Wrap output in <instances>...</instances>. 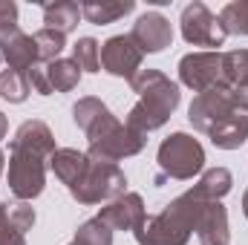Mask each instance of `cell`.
Masks as SVG:
<instances>
[{
	"label": "cell",
	"instance_id": "1",
	"mask_svg": "<svg viewBox=\"0 0 248 245\" xmlns=\"http://www.w3.org/2000/svg\"><path fill=\"white\" fill-rule=\"evenodd\" d=\"M130 84H133V92L139 95V101L130 107L124 124L139 130V133H144V136L159 130V127H165L168 119L176 113L179 101H182L179 84L170 81L159 69H141Z\"/></svg>",
	"mask_w": 248,
	"mask_h": 245
},
{
	"label": "cell",
	"instance_id": "2",
	"mask_svg": "<svg viewBox=\"0 0 248 245\" xmlns=\"http://www.w3.org/2000/svg\"><path fill=\"white\" fill-rule=\"evenodd\" d=\"M208 199H202L193 187L185 190L182 196H176L173 202H168L159 214L147 216L133 234L139 245H187L190 234L196 231L202 205Z\"/></svg>",
	"mask_w": 248,
	"mask_h": 245
},
{
	"label": "cell",
	"instance_id": "3",
	"mask_svg": "<svg viewBox=\"0 0 248 245\" xmlns=\"http://www.w3.org/2000/svg\"><path fill=\"white\" fill-rule=\"evenodd\" d=\"M87 138H90V147H87V156L95 159V162H107V165H116L122 159L130 156H139L147 144V136L122 124L110 110L87 130Z\"/></svg>",
	"mask_w": 248,
	"mask_h": 245
},
{
	"label": "cell",
	"instance_id": "4",
	"mask_svg": "<svg viewBox=\"0 0 248 245\" xmlns=\"http://www.w3.org/2000/svg\"><path fill=\"white\" fill-rule=\"evenodd\" d=\"M156 165H159L156 184H162L165 179L185 182V179H193L196 173H202V168H205V150H202V144L193 136H187V133H170L159 144Z\"/></svg>",
	"mask_w": 248,
	"mask_h": 245
},
{
	"label": "cell",
	"instance_id": "5",
	"mask_svg": "<svg viewBox=\"0 0 248 245\" xmlns=\"http://www.w3.org/2000/svg\"><path fill=\"white\" fill-rule=\"evenodd\" d=\"M124 187H127V176H124V170L119 165H107V162L90 159L84 173L78 176V182L72 187H66V190L81 205H98V202L119 199L122 193H127Z\"/></svg>",
	"mask_w": 248,
	"mask_h": 245
},
{
	"label": "cell",
	"instance_id": "6",
	"mask_svg": "<svg viewBox=\"0 0 248 245\" xmlns=\"http://www.w3.org/2000/svg\"><path fill=\"white\" fill-rule=\"evenodd\" d=\"M9 190L15 199L29 202L44 193L46 187V159H41L32 150L23 147H9Z\"/></svg>",
	"mask_w": 248,
	"mask_h": 245
},
{
	"label": "cell",
	"instance_id": "7",
	"mask_svg": "<svg viewBox=\"0 0 248 245\" xmlns=\"http://www.w3.org/2000/svg\"><path fill=\"white\" fill-rule=\"evenodd\" d=\"M240 98H243V92H234V90H228L225 84H217V87H211L208 92H199V95L190 101V107H187V122L193 124V130H199V133L208 136L211 130H217L219 124L237 110Z\"/></svg>",
	"mask_w": 248,
	"mask_h": 245
},
{
	"label": "cell",
	"instance_id": "8",
	"mask_svg": "<svg viewBox=\"0 0 248 245\" xmlns=\"http://www.w3.org/2000/svg\"><path fill=\"white\" fill-rule=\"evenodd\" d=\"M179 23H182V38H185L187 44H193V46H211V52H217V46H222L225 38H228V32L219 23V15H214L199 0L187 3L185 9H182Z\"/></svg>",
	"mask_w": 248,
	"mask_h": 245
},
{
	"label": "cell",
	"instance_id": "9",
	"mask_svg": "<svg viewBox=\"0 0 248 245\" xmlns=\"http://www.w3.org/2000/svg\"><path fill=\"white\" fill-rule=\"evenodd\" d=\"M179 81L187 90L208 92L211 87L222 84V52H190L179 61Z\"/></svg>",
	"mask_w": 248,
	"mask_h": 245
},
{
	"label": "cell",
	"instance_id": "10",
	"mask_svg": "<svg viewBox=\"0 0 248 245\" xmlns=\"http://www.w3.org/2000/svg\"><path fill=\"white\" fill-rule=\"evenodd\" d=\"M141 58L144 52L136 46V41L130 35H113L101 44V66L104 72L124 78V81H133L141 69Z\"/></svg>",
	"mask_w": 248,
	"mask_h": 245
},
{
	"label": "cell",
	"instance_id": "11",
	"mask_svg": "<svg viewBox=\"0 0 248 245\" xmlns=\"http://www.w3.org/2000/svg\"><path fill=\"white\" fill-rule=\"evenodd\" d=\"M130 38L136 41V46H139L141 52L156 55V52H165V49L173 44V26H170V20H168L165 15H159V12H144V15L133 23Z\"/></svg>",
	"mask_w": 248,
	"mask_h": 245
},
{
	"label": "cell",
	"instance_id": "12",
	"mask_svg": "<svg viewBox=\"0 0 248 245\" xmlns=\"http://www.w3.org/2000/svg\"><path fill=\"white\" fill-rule=\"evenodd\" d=\"M110 231H136L144 219H147V211H144V199L139 193H122L119 199L107 202L98 216Z\"/></svg>",
	"mask_w": 248,
	"mask_h": 245
},
{
	"label": "cell",
	"instance_id": "13",
	"mask_svg": "<svg viewBox=\"0 0 248 245\" xmlns=\"http://www.w3.org/2000/svg\"><path fill=\"white\" fill-rule=\"evenodd\" d=\"M0 63H6V69H17V72H29L38 61V46L35 38L17 29L0 32Z\"/></svg>",
	"mask_w": 248,
	"mask_h": 245
},
{
	"label": "cell",
	"instance_id": "14",
	"mask_svg": "<svg viewBox=\"0 0 248 245\" xmlns=\"http://www.w3.org/2000/svg\"><path fill=\"white\" fill-rule=\"evenodd\" d=\"M196 237L202 245H228L231 243V228H228V211L222 202H205L199 222H196Z\"/></svg>",
	"mask_w": 248,
	"mask_h": 245
},
{
	"label": "cell",
	"instance_id": "15",
	"mask_svg": "<svg viewBox=\"0 0 248 245\" xmlns=\"http://www.w3.org/2000/svg\"><path fill=\"white\" fill-rule=\"evenodd\" d=\"M12 147H23V150H32V153H38L41 159H52V153L58 150L55 147V136H52V130L46 127V122H41V119H29V122H23L17 127V133H15V138H12Z\"/></svg>",
	"mask_w": 248,
	"mask_h": 245
},
{
	"label": "cell",
	"instance_id": "16",
	"mask_svg": "<svg viewBox=\"0 0 248 245\" xmlns=\"http://www.w3.org/2000/svg\"><path fill=\"white\" fill-rule=\"evenodd\" d=\"M87 162H90V156H87L84 150H75V147H61V150H55V153H52L49 168H52V173H55V176L66 184V187H72V184L78 182V176L84 173Z\"/></svg>",
	"mask_w": 248,
	"mask_h": 245
},
{
	"label": "cell",
	"instance_id": "17",
	"mask_svg": "<svg viewBox=\"0 0 248 245\" xmlns=\"http://www.w3.org/2000/svg\"><path fill=\"white\" fill-rule=\"evenodd\" d=\"M136 9L133 0H84L81 3V15L95 23V26H107V23H116L119 17L130 15Z\"/></svg>",
	"mask_w": 248,
	"mask_h": 245
},
{
	"label": "cell",
	"instance_id": "18",
	"mask_svg": "<svg viewBox=\"0 0 248 245\" xmlns=\"http://www.w3.org/2000/svg\"><path fill=\"white\" fill-rule=\"evenodd\" d=\"M44 9V23L46 29H55V32H72L81 20V6L72 3V0H55V3H41Z\"/></svg>",
	"mask_w": 248,
	"mask_h": 245
},
{
	"label": "cell",
	"instance_id": "19",
	"mask_svg": "<svg viewBox=\"0 0 248 245\" xmlns=\"http://www.w3.org/2000/svg\"><path fill=\"white\" fill-rule=\"evenodd\" d=\"M222 84L234 92H248V49L222 52Z\"/></svg>",
	"mask_w": 248,
	"mask_h": 245
},
{
	"label": "cell",
	"instance_id": "20",
	"mask_svg": "<svg viewBox=\"0 0 248 245\" xmlns=\"http://www.w3.org/2000/svg\"><path fill=\"white\" fill-rule=\"evenodd\" d=\"M231 187H234V176H231L228 168H211V170H205L199 176V182L193 184V190L208 202H219L225 193H231Z\"/></svg>",
	"mask_w": 248,
	"mask_h": 245
},
{
	"label": "cell",
	"instance_id": "21",
	"mask_svg": "<svg viewBox=\"0 0 248 245\" xmlns=\"http://www.w3.org/2000/svg\"><path fill=\"white\" fill-rule=\"evenodd\" d=\"M44 69H46L52 92H69L81 81V69H78V63L72 61V58H58V61H52V63H44Z\"/></svg>",
	"mask_w": 248,
	"mask_h": 245
},
{
	"label": "cell",
	"instance_id": "22",
	"mask_svg": "<svg viewBox=\"0 0 248 245\" xmlns=\"http://www.w3.org/2000/svg\"><path fill=\"white\" fill-rule=\"evenodd\" d=\"M32 87H29V78L26 72H17V69H3L0 72V98L9 101V104H23L29 98Z\"/></svg>",
	"mask_w": 248,
	"mask_h": 245
},
{
	"label": "cell",
	"instance_id": "23",
	"mask_svg": "<svg viewBox=\"0 0 248 245\" xmlns=\"http://www.w3.org/2000/svg\"><path fill=\"white\" fill-rule=\"evenodd\" d=\"M35 46H38V61L41 63H52L61 58V52L66 49V35L55 32V29H38L35 35Z\"/></svg>",
	"mask_w": 248,
	"mask_h": 245
},
{
	"label": "cell",
	"instance_id": "24",
	"mask_svg": "<svg viewBox=\"0 0 248 245\" xmlns=\"http://www.w3.org/2000/svg\"><path fill=\"white\" fill-rule=\"evenodd\" d=\"M107 110H110V107H107L101 98H95V95H84V98H78V101H75V107H72V122L87 133V130L98 122Z\"/></svg>",
	"mask_w": 248,
	"mask_h": 245
},
{
	"label": "cell",
	"instance_id": "25",
	"mask_svg": "<svg viewBox=\"0 0 248 245\" xmlns=\"http://www.w3.org/2000/svg\"><path fill=\"white\" fill-rule=\"evenodd\" d=\"M219 23L228 35H248V0H231L222 6Z\"/></svg>",
	"mask_w": 248,
	"mask_h": 245
},
{
	"label": "cell",
	"instance_id": "26",
	"mask_svg": "<svg viewBox=\"0 0 248 245\" xmlns=\"http://www.w3.org/2000/svg\"><path fill=\"white\" fill-rule=\"evenodd\" d=\"M72 61L84 72H98L101 69V44L95 38H78L72 46Z\"/></svg>",
	"mask_w": 248,
	"mask_h": 245
},
{
	"label": "cell",
	"instance_id": "27",
	"mask_svg": "<svg viewBox=\"0 0 248 245\" xmlns=\"http://www.w3.org/2000/svg\"><path fill=\"white\" fill-rule=\"evenodd\" d=\"M75 245H113V231L101 222V219H87L78 231H75Z\"/></svg>",
	"mask_w": 248,
	"mask_h": 245
},
{
	"label": "cell",
	"instance_id": "28",
	"mask_svg": "<svg viewBox=\"0 0 248 245\" xmlns=\"http://www.w3.org/2000/svg\"><path fill=\"white\" fill-rule=\"evenodd\" d=\"M9 219H12V225H15L20 234H26V231H32V225H35V211H32L29 202H15V205H9Z\"/></svg>",
	"mask_w": 248,
	"mask_h": 245
},
{
	"label": "cell",
	"instance_id": "29",
	"mask_svg": "<svg viewBox=\"0 0 248 245\" xmlns=\"http://www.w3.org/2000/svg\"><path fill=\"white\" fill-rule=\"evenodd\" d=\"M0 245H26V234H20L9 219V205H0Z\"/></svg>",
	"mask_w": 248,
	"mask_h": 245
},
{
	"label": "cell",
	"instance_id": "30",
	"mask_svg": "<svg viewBox=\"0 0 248 245\" xmlns=\"http://www.w3.org/2000/svg\"><path fill=\"white\" fill-rule=\"evenodd\" d=\"M26 78H29V87H32L38 95H52V87H49V78H46L44 63H35V66L26 72Z\"/></svg>",
	"mask_w": 248,
	"mask_h": 245
},
{
	"label": "cell",
	"instance_id": "31",
	"mask_svg": "<svg viewBox=\"0 0 248 245\" xmlns=\"http://www.w3.org/2000/svg\"><path fill=\"white\" fill-rule=\"evenodd\" d=\"M17 29V6L12 0H0V32Z\"/></svg>",
	"mask_w": 248,
	"mask_h": 245
},
{
	"label": "cell",
	"instance_id": "32",
	"mask_svg": "<svg viewBox=\"0 0 248 245\" xmlns=\"http://www.w3.org/2000/svg\"><path fill=\"white\" fill-rule=\"evenodd\" d=\"M6 133H9V122H6V116L0 113V141L6 138Z\"/></svg>",
	"mask_w": 248,
	"mask_h": 245
},
{
	"label": "cell",
	"instance_id": "33",
	"mask_svg": "<svg viewBox=\"0 0 248 245\" xmlns=\"http://www.w3.org/2000/svg\"><path fill=\"white\" fill-rule=\"evenodd\" d=\"M243 214H246V219H248V187H246V193H243Z\"/></svg>",
	"mask_w": 248,
	"mask_h": 245
},
{
	"label": "cell",
	"instance_id": "34",
	"mask_svg": "<svg viewBox=\"0 0 248 245\" xmlns=\"http://www.w3.org/2000/svg\"><path fill=\"white\" fill-rule=\"evenodd\" d=\"M3 168H6V156H3V150H0V173H3Z\"/></svg>",
	"mask_w": 248,
	"mask_h": 245
},
{
	"label": "cell",
	"instance_id": "35",
	"mask_svg": "<svg viewBox=\"0 0 248 245\" xmlns=\"http://www.w3.org/2000/svg\"><path fill=\"white\" fill-rule=\"evenodd\" d=\"M69 245H75V243H69Z\"/></svg>",
	"mask_w": 248,
	"mask_h": 245
},
{
	"label": "cell",
	"instance_id": "36",
	"mask_svg": "<svg viewBox=\"0 0 248 245\" xmlns=\"http://www.w3.org/2000/svg\"><path fill=\"white\" fill-rule=\"evenodd\" d=\"M0 205H3V202H0Z\"/></svg>",
	"mask_w": 248,
	"mask_h": 245
}]
</instances>
